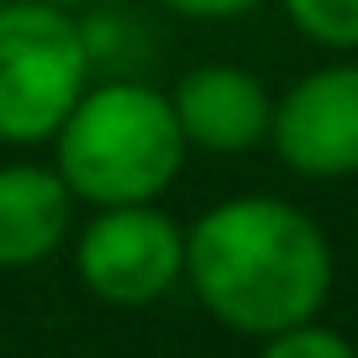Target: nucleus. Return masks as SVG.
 Wrapping results in <instances>:
<instances>
[{
  "label": "nucleus",
  "instance_id": "f257e3e1",
  "mask_svg": "<svg viewBox=\"0 0 358 358\" xmlns=\"http://www.w3.org/2000/svg\"><path fill=\"white\" fill-rule=\"evenodd\" d=\"M185 280L232 332L274 337L322 311L332 290V248L290 201L237 195L185 232Z\"/></svg>",
  "mask_w": 358,
  "mask_h": 358
},
{
  "label": "nucleus",
  "instance_id": "20e7f679",
  "mask_svg": "<svg viewBox=\"0 0 358 358\" xmlns=\"http://www.w3.org/2000/svg\"><path fill=\"white\" fill-rule=\"evenodd\" d=\"M74 268L106 306H148L185 274V232L153 201L101 206L74 248Z\"/></svg>",
  "mask_w": 358,
  "mask_h": 358
},
{
  "label": "nucleus",
  "instance_id": "423d86ee",
  "mask_svg": "<svg viewBox=\"0 0 358 358\" xmlns=\"http://www.w3.org/2000/svg\"><path fill=\"white\" fill-rule=\"evenodd\" d=\"M174 122L185 143L206 153H248L268 137V106L264 85L237 64H201L174 85Z\"/></svg>",
  "mask_w": 358,
  "mask_h": 358
},
{
  "label": "nucleus",
  "instance_id": "9d476101",
  "mask_svg": "<svg viewBox=\"0 0 358 358\" xmlns=\"http://www.w3.org/2000/svg\"><path fill=\"white\" fill-rule=\"evenodd\" d=\"M158 6H169L179 16H195V22H227V16L253 11L258 0H158Z\"/></svg>",
  "mask_w": 358,
  "mask_h": 358
},
{
  "label": "nucleus",
  "instance_id": "f8f14e48",
  "mask_svg": "<svg viewBox=\"0 0 358 358\" xmlns=\"http://www.w3.org/2000/svg\"><path fill=\"white\" fill-rule=\"evenodd\" d=\"M0 6H6V0H0Z\"/></svg>",
  "mask_w": 358,
  "mask_h": 358
},
{
  "label": "nucleus",
  "instance_id": "f03ea898",
  "mask_svg": "<svg viewBox=\"0 0 358 358\" xmlns=\"http://www.w3.org/2000/svg\"><path fill=\"white\" fill-rule=\"evenodd\" d=\"M58 143V174L79 201L95 206H143L174 185L185 164V132L174 122L169 95L137 85V79H111L74 101Z\"/></svg>",
  "mask_w": 358,
  "mask_h": 358
},
{
  "label": "nucleus",
  "instance_id": "6e6552de",
  "mask_svg": "<svg viewBox=\"0 0 358 358\" xmlns=\"http://www.w3.org/2000/svg\"><path fill=\"white\" fill-rule=\"evenodd\" d=\"M285 16L322 48H358V0H285Z\"/></svg>",
  "mask_w": 358,
  "mask_h": 358
},
{
  "label": "nucleus",
  "instance_id": "7ed1b4c3",
  "mask_svg": "<svg viewBox=\"0 0 358 358\" xmlns=\"http://www.w3.org/2000/svg\"><path fill=\"white\" fill-rule=\"evenodd\" d=\"M85 90V27L48 0H6L0 6V143H48Z\"/></svg>",
  "mask_w": 358,
  "mask_h": 358
},
{
  "label": "nucleus",
  "instance_id": "39448f33",
  "mask_svg": "<svg viewBox=\"0 0 358 358\" xmlns=\"http://www.w3.org/2000/svg\"><path fill=\"white\" fill-rule=\"evenodd\" d=\"M274 153L306 179L358 174V64H332L285 90L268 116Z\"/></svg>",
  "mask_w": 358,
  "mask_h": 358
},
{
  "label": "nucleus",
  "instance_id": "9b49d317",
  "mask_svg": "<svg viewBox=\"0 0 358 358\" xmlns=\"http://www.w3.org/2000/svg\"><path fill=\"white\" fill-rule=\"evenodd\" d=\"M48 6H58V11H69V6H85V0H48Z\"/></svg>",
  "mask_w": 358,
  "mask_h": 358
},
{
  "label": "nucleus",
  "instance_id": "1a4fd4ad",
  "mask_svg": "<svg viewBox=\"0 0 358 358\" xmlns=\"http://www.w3.org/2000/svg\"><path fill=\"white\" fill-rule=\"evenodd\" d=\"M258 358H358L353 343L332 327H316V322H301V327H285L264 343Z\"/></svg>",
  "mask_w": 358,
  "mask_h": 358
},
{
  "label": "nucleus",
  "instance_id": "0eeeda50",
  "mask_svg": "<svg viewBox=\"0 0 358 358\" xmlns=\"http://www.w3.org/2000/svg\"><path fill=\"white\" fill-rule=\"evenodd\" d=\"M74 190L58 169L6 164L0 169V268H32L64 243Z\"/></svg>",
  "mask_w": 358,
  "mask_h": 358
}]
</instances>
